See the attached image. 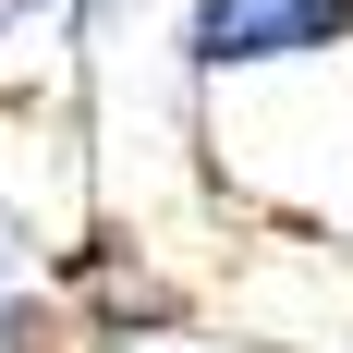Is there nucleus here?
Here are the masks:
<instances>
[{
    "label": "nucleus",
    "mask_w": 353,
    "mask_h": 353,
    "mask_svg": "<svg viewBox=\"0 0 353 353\" xmlns=\"http://www.w3.org/2000/svg\"><path fill=\"white\" fill-rule=\"evenodd\" d=\"M353 49V0H195V73L232 85V73L268 61H329Z\"/></svg>",
    "instance_id": "f257e3e1"
},
{
    "label": "nucleus",
    "mask_w": 353,
    "mask_h": 353,
    "mask_svg": "<svg viewBox=\"0 0 353 353\" xmlns=\"http://www.w3.org/2000/svg\"><path fill=\"white\" fill-rule=\"evenodd\" d=\"M73 12H85V37H122V12H134V0H73Z\"/></svg>",
    "instance_id": "f03ea898"
}]
</instances>
